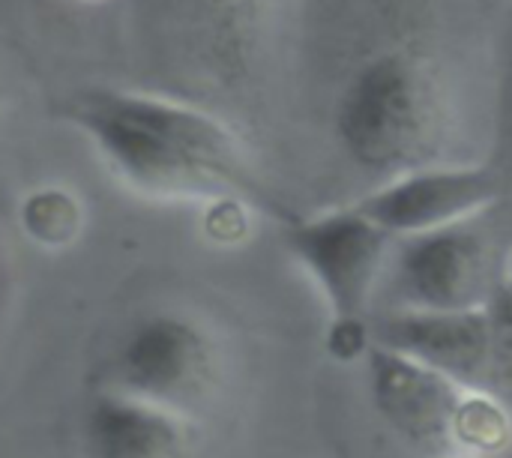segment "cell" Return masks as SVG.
I'll return each mask as SVG.
<instances>
[{"label":"cell","mask_w":512,"mask_h":458,"mask_svg":"<svg viewBox=\"0 0 512 458\" xmlns=\"http://www.w3.org/2000/svg\"><path fill=\"white\" fill-rule=\"evenodd\" d=\"M507 294H510V300H512V246H510V255H507Z\"/></svg>","instance_id":"8fae6325"},{"label":"cell","mask_w":512,"mask_h":458,"mask_svg":"<svg viewBox=\"0 0 512 458\" xmlns=\"http://www.w3.org/2000/svg\"><path fill=\"white\" fill-rule=\"evenodd\" d=\"M372 345L399 351L512 414V300L462 312H381Z\"/></svg>","instance_id":"8992f818"},{"label":"cell","mask_w":512,"mask_h":458,"mask_svg":"<svg viewBox=\"0 0 512 458\" xmlns=\"http://www.w3.org/2000/svg\"><path fill=\"white\" fill-rule=\"evenodd\" d=\"M195 426V420L96 384L81 411V447L87 458H192Z\"/></svg>","instance_id":"9c48e42d"},{"label":"cell","mask_w":512,"mask_h":458,"mask_svg":"<svg viewBox=\"0 0 512 458\" xmlns=\"http://www.w3.org/2000/svg\"><path fill=\"white\" fill-rule=\"evenodd\" d=\"M285 243L330 312L327 351L342 363L363 360L396 237L354 204L291 222Z\"/></svg>","instance_id":"277c9868"},{"label":"cell","mask_w":512,"mask_h":458,"mask_svg":"<svg viewBox=\"0 0 512 458\" xmlns=\"http://www.w3.org/2000/svg\"><path fill=\"white\" fill-rule=\"evenodd\" d=\"M222 384L216 336L183 309H153L132 318L114 339L99 387L195 420Z\"/></svg>","instance_id":"5b68a950"},{"label":"cell","mask_w":512,"mask_h":458,"mask_svg":"<svg viewBox=\"0 0 512 458\" xmlns=\"http://www.w3.org/2000/svg\"><path fill=\"white\" fill-rule=\"evenodd\" d=\"M363 366L378 420L414 458H489L510 441V411L441 372L381 345H369Z\"/></svg>","instance_id":"7a4b0ae2"},{"label":"cell","mask_w":512,"mask_h":458,"mask_svg":"<svg viewBox=\"0 0 512 458\" xmlns=\"http://www.w3.org/2000/svg\"><path fill=\"white\" fill-rule=\"evenodd\" d=\"M498 195L501 180L492 168L432 162L384 180L357 207L390 237L405 240L480 219Z\"/></svg>","instance_id":"ba28073f"},{"label":"cell","mask_w":512,"mask_h":458,"mask_svg":"<svg viewBox=\"0 0 512 458\" xmlns=\"http://www.w3.org/2000/svg\"><path fill=\"white\" fill-rule=\"evenodd\" d=\"M201 3H207V6H213V9H246V6H252L255 0H201Z\"/></svg>","instance_id":"30bf717a"},{"label":"cell","mask_w":512,"mask_h":458,"mask_svg":"<svg viewBox=\"0 0 512 458\" xmlns=\"http://www.w3.org/2000/svg\"><path fill=\"white\" fill-rule=\"evenodd\" d=\"M507 285V258L477 219L396 240L378 297L381 312H462L492 303Z\"/></svg>","instance_id":"52a82bcc"},{"label":"cell","mask_w":512,"mask_h":458,"mask_svg":"<svg viewBox=\"0 0 512 458\" xmlns=\"http://www.w3.org/2000/svg\"><path fill=\"white\" fill-rule=\"evenodd\" d=\"M66 120L105 168L156 201H264L240 138L213 114L153 93L87 87Z\"/></svg>","instance_id":"6da1fadb"},{"label":"cell","mask_w":512,"mask_h":458,"mask_svg":"<svg viewBox=\"0 0 512 458\" xmlns=\"http://www.w3.org/2000/svg\"><path fill=\"white\" fill-rule=\"evenodd\" d=\"M441 135V93L429 66L390 51L369 60L336 108V138L366 174L393 180L432 165Z\"/></svg>","instance_id":"3957f363"}]
</instances>
